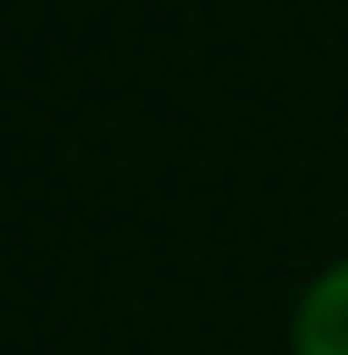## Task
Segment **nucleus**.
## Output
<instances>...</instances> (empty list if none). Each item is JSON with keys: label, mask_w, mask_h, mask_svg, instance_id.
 <instances>
[{"label": "nucleus", "mask_w": 348, "mask_h": 355, "mask_svg": "<svg viewBox=\"0 0 348 355\" xmlns=\"http://www.w3.org/2000/svg\"><path fill=\"white\" fill-rule=\"evenodd\" d=\"M297 355H348V261L327 268L297 304Z\"/></svg>", "instance_id": "obj_1"}]
</instances>
